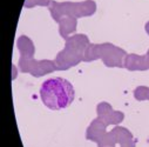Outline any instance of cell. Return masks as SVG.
Here are the masks:
<instances>
[{
    "label": "cell",
    "mask_w": 149,
    "mask_h": 147,
    "mask_svg": "<svg viewBox=\"0 0 149 147\" xmlns=\"http://www.w3.org/2000/svg\"><path fill=\"white\" fill-rule=\"evenodd\" d=\"M74 88L63 78H49L40 87V98L45 106L59 111L68 107L74 100Z\"/></svg>",
    "instance_id": "obj_1"
}]
</instances>
